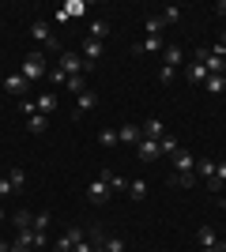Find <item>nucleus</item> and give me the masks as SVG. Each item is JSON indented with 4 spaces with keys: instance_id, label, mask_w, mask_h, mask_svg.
<instances>
[{
    "instance_id": "obj_45",
    "label": "nucleus",
    "mask_w": 226,
    "mask_h": 252,
    "mask_svg": "<svg viewBox=\"0 0 226 252\" xmlns=\"http://www.w3.org/2000/svg\"><path fill=\"white\" fill-rule=\"evenodd\" d=\"M0 222H4V211H0Z\"/></svg>"
},
{
    "instance_id": "obj_43",
    "label": "nucleus",
    "mask_w": 226,
    "mask_h": 252,
    "mask_svg": "<svg viewBox=\"0 0 226 252\" xmlns=\"http://www.w3.org/2000/svg\"><path fill=\"white\" fill-rule=\"evenodd\" d=\"M0 252H11V245H8V241H0Z\"/></svg>"
},
{
    "instance_id": "obj_22",
    "label": "nucleus",
    "mask_w": 226,
    "mask_h": 252,
    "mask_svg": "<svg viewBox=\"0 0 226 252\" xmlns=\"http://www.w3.org/2000/svg\"><path fill=\"white\" fill-rule=\"evenodd\" d=\"M91 38H95V42H106V38H109V23L95 19V23H91Z\"/></svg>"
},
{
    "instance_id": "obj_17",
    "label": "nucleus",
    "mask_w": 226,
    "mask_h": 252,
    "mask_svg": "<svg viewBox=\"0 0 226 252\" xmlns=\"http://www.w3.org/2000/svg\"><path fill=\"white\" fill-rule=\"evenodd\" d=\"M223 185H226V162H215V177L207 181V189H211V192H223Z\"/></svg>"
},
{
    "instance_id": "obj_25",
    "label": "nucleus",
    "mask_w": 226,
    "mask_h": 252,
    "mask_svg": "<svg viewBox=\"0 0 226 252\" xmlns=\"http://www.w3.org/2000/svg\"><path fill=\"white\" fill-rule=\"evenodd\" d=\"M143 27H147L151 38H162V27H166V23H162V15H147V23H143Z\"/></svg>"
},
{
    "instance_id": "obj_10",
    "label": "nucleus",
    "mask_w": 226,
    "mask_h": 252,
    "mask_svg": "<svg viewBox=\"0 0 226 252\" xmlns=\"http://www.w3.org/2000/svg\"><path fill=\"white\" fill-rule=\"evenodd\" d=\"M117 136H121V143H132V147H136V143L143 139V128L129 121V125H121V128H117Z\"/></svg>"
},
{
    "instance_id": "obj_29",
    "label": "nucleus",
    "mask_w": 226,
    "mask_h": 252,
    "mask_svg": "<svg viewBox=\"0 0 226 252\" xmlns=\"http://www.w3.org/2000/svg\"><path fill=\"white\" fill-rule=\"evenodd\" d=\"M11 222H15V230H23V226H34V215H31V211H15V219H11Z\"/></svg>"
},
{
    "instance_id": "obj_31",
    "label": "nucleus",
    "mask_w": 226,
    "mask_h": 252,
    "mask_svg": "<svg viewBox=\"0 0 226 252\" xmlns=\"http://www.w3.org/2000/svg\"><path fill=\"white\" fill-rule=\"evenodd\" d=\"M177 19H181V8H177V4L162 8V23H177Z\"/></svg>"
},
{
    "instance_id": "obj_9",
    "label": "nucleus",
    "mask_w": 226,
    "mask_h": 252,
    "mask_svg": "<svg viewBox=\"0 0 226 252\" xmlns=\"http://www.w3.org/2000/svg\"><path fill=\"white\" fill-rule=\"evenodd\" d=\"M140 128H143V139H155V143H159V139L166 136V125H162L159 117H147V121H143Z\"/></svg>"
},
{
    "instance_id": "obj_8",
    "label": "nucleus",
    "mask_w": 226,
    "mask_h": 252,
    "mask_svg": "<svg viewBox=\"0 0 226 252\" xmlns=\"http://www.w3.org/2000/svg\"><path fill=\"white\" fill-rule=\"evenodd\" d=\"M181 72H185V79H189V83H193V87H200V83H204V79H207V68H204V64H200V61H189V64H185V68H181Z\"/></svg>"
},
{
    "instance_id": "obj_40",
    "label": "nucleus",
    "mask_w": 226,
    "mask_h": 252,
    "mask_svg": "<svg viewBox=\"0 0 226 252\" xmlns=\"http://www.w3.org/2000/svg\"><path fill=\"white\" fill-rule=\"evenodd\" d=\"M200 252H226V241H219V245H211V249H200Z\"/></svg>"
},
{
    "instance_id": "obj_5",
    "label": "nucleus",
    "mask_w": 226,
    "mask_h": 252,
    "mask_svg": "<svg viewBox=\"0 0 226 252\" xmlns=\"http://www.w3.org/2000/svg\"><path fill=\"white\" fill-rule=\"evenodd\" d=\"M196 61H200V64H204V68H207V75H226V61H223V57H219V53L204 49V45L196 49Z\"/></svg>"
},
{
    "instance_id": "obj_39",
    "label": "nucleus",
    "mask_w": 226,
    "mask_h": 252,
    "mask_svg": "<svg viewBox=\"0 0 226 252\" xmlns=\"http://www.w3.org/2000/svg\"><path fill=\"white\" fill-rule=\"evenodd\" d=\"M0 196H11V181L8 177H0Z\"/></svg>"
},
{
    "instance_id": "obj_15",
    "label": "nucleus",
    "mask_w": 226,
    "mask_h": 252,
    "mask_svg": "<svg viewBox=\"0 0 226 252\" xmlns=\"http://www.w3.org/2000/svg\"><path fill=\"white\" fill-rule=\"evenodd\" d=\"M193 173H196V181H211V177H215V162H207V158L200 162V158H196Z\"/></svg>"
},
{
    "instance_id": "obj_27",
    "label": "nucleus",
    "mask_w": 226,
    "mask_h": 252,
    "mask_svg": "<svg viewBox=\"0 0 226 252\" xmlns=\"http://www.w3.org/2000/svg\"><path fill=\"white\" fill-rule=\"evenodd\" d=\"M159 147H162V155H177V151H181V143H177L173 136H162V139H159Z\"/></svg>"
},
{
    "instance_id": "obj_24",
    "label": "nucleus",
    "mask_w": 226,
    "mask_h": 252,
    "mask_svg": "<svg viewBox=\"0 0 226 252\" xmlns=\"http://www.w3.org/2000/svg\"><path fill=\"white\" fill-rule=\"evenodd\" d=\"M65 87H68V91H72L75 98H79V94H83V91H87V75H68V83H65Z\"/></svg>"
},
{
    "instance_id": "obj_30",
    "label": "nucleus",
    "mask_w": 226,
    "mask_h": 252,
    "mask_svg": "<svg viewBox=\"0 0 226 252\" xmlns=\"http://www.w3.org/2000/svg\"><path fill=\"white\" fill-rule=\"evenodd\" d=\"M8 181H11V189H23V185H27V173H23V169L15 166V169L8 173Z\"/></svg>"
},
{
    "instance_id": "obj_1",
    "label": "nucleus",
    "mask_w": 226,
    "mask_h": 252,
    "mask_svg": "<svg viewBox=\"0 0 226 252\" xmlns=\"http://www.w3.org/2000/svg\"><path fill=\"white\" fill-rule=\"evenodd\" d=\"M109 177H113V169H102V173H98V177H95V181H91V185L83 189L91 203H98V207H102V203L109 200V192H113V189H109Z\"/></svg>"
},
{
    "instance_id": "obj_20",
    "label": "nucleus",
    "mask_w": 226,
    "mask_h": 252,
    "mask_svg": "<svg viewBox=\"0 0 226 252\" xmlns=\"http://www.w3.org/2000/svg\"><path fill=\"white\" fill-rule=\"evenodd\" d=\"M170 185H173V189H193L196 173H170Z\"/></svg>"
},
{
    "instance_id": "obj_11",
    "label": "nucleus",
    "mask_w": 226,
    "mask_h": 252,
    "mask_svg": "<svg viewBox=\"0 0 226 252\" xmlns=\"http://www.w3.org/2000/svg\"><path fill=\"white\" fill-rule=\"evenodd\" d=\"M98 105V94L95 91H83V94L75 98V117H83V113H91V109H95Z\"/></svg>"
},
{
    "instance_id": "obj_28",
    "label": "nucleus",
    "mask_w": 226,
    "mask_h": 252,
    "mask_svg": "<svg viewBox=\"0 0 226 252\" xmlns=\"http://www.w3.org/2000/svg\"><path fill=\"white\" fill-rule=\"evenodd\" d=\"M129 196L132 200H143V196H147V185H143V181H129Z\"/></svg>"
},
{
    "instance_id": "obj_14",
    "label": "nucleus",
    "mask_w": 226,
    "mask_h": 252,
    "mask_svg": "<svg viewBox=\"0 0 226 252\" xmlns=\"http://www.w3.org/2000/svg\"><path fill=\"white\" fill-rule=\"evenodd\" d=\"M4 87H8L11 94H27V87H31V83H27L23 72H19V75H4Z\"/></svg>"
},
{
    "instance_id": "obj_32",
    "label": "nucleus",
    "mask_w": 226,
    "mask_h": 252,
    "mask_svg": "<svg viewBox=\"0 0 226 252\" xmlns=\"http://www.w3.org/2000/svg\"><path fill=\"white\" fill-rule=\"evenodd\" d=\"M49 222H53V219L42 211V215H34V226H31V230H34V233H45V226H49Z\"/></svg>"
},
{
    "instance_id": "obj_37",
    "label": "nucleus",
    "mask_w": 226,
    "mask_h": 252,
    "mask_svg": "<svg viewBox=\"0 0 226 252\" xmlns=\"http://www.w3.org/2000/svg\"><path fill=\"white\" fill-rule=\"evenodd\" d=\"M170 79H173V68H166V64H162V68H159V83H170Z\"/></svg>"
},
{
    "instance_id": "obj_7",
    "label": "nucleus",
    "mask_w": 226,
    "mask_h": 252,
    "mask_svg": "<svg viewBox=\"0 0 226 252\" xmlns=\"http://www.w3.org/2000/svg\"><path fill=\"white\" fill-rule=\"evenodd\" d=\"M136 155H140V162H155V158H162V147L155 139H140V143H136Z\"/></svg>"
},
{
    "instance_id": "obj_13",
    "label": "nucleus",
    "mask_w": 226,
    "mask_h": 252,
    "mask_svg": "<svg viewBox=\"0 0 226 252\" xmlns=\"http://www.w3.org/2000/svg\"><path fill=\"white\" fill-rule=\"evenodd\" d=\"M193 166H196V158L189 155V151H177V155H173V169H177V173H193Z\"/></svg>"
},
{
    "instance_id": "obj_16",
    "label": "nucleus",
    "mask_w": 226,
    "mask_h": 252,
    "mask_svg": "<svg viewBox=\"0 0 226 252\" xmlns=\"http://www.w3.org/2000/svg\"><path fill=\"white\" fill-rule=\"evenodd\" d=\"M34 109L42 117H53V109H57V98L53 94H42V98H34Z\"/></svg>"
},
{
    "instance_id": "obj_44",
    "label": "nucleus",
    "mask_w": 226,
    "mask_h": 252,
    "mask_svg": "<svg viewBox=\"0 0 226 252\" xmlns=\"http://www.w3.org/2000/svg\"><path fill=\"white\" fill-rule=\"evenodd\" d=\"M0 87H4V75H0Z\"/></svg>"
},
{
    "instance_id": "obj_41",
    "label": "nucleus",
    "mask_w": 226,
    "mask_h": 252,
    "mask_svg": "<svg viewBox=\"0 0 226 252\" xmlns=\"http://www.w3.org/2000/svg\"><path fill=\"white\" fill-rule=\"evenodd\" d=\"M11 252H31V245H19V241H11Z\"/></svg>"
},
{
    "instance_id": "obj_18",
    "label": "nucleus",
    "mask_w": 226,
    "mask_h": 252,
    "mask_svg": "<svg viewBox=\"0 0 226 252\" xmlns=\"http://www.w3.org/2000/svg\"><path fill=\"white\" fill-rule=\"evenodd\" d=\"M162 49H166V42H162V38H151V34L136 45V53H162Z\"/></svg>"
},
{
    "instance_id": "obj_23",
    "label": "nucleus",
    "mask_w": 226,
    "mask_h": 252,
    "mask_svg": "<svg viewBox=\"0 0 226 252\" xmlns=\"http://www.w3.org/2000/svg\"><path fill=\"white\" fill-rule=\"evenodd\" d=\"M45 125H49V117H42V113H34V117H27V128H31L34 136H42V132H45Z\"/></svg>"
},
{
    "instance_id": "obj_19",
    "label": "nucleus",
    "mask_w": 226,
    "mask_h": 252,
    "mask_svg": "<svg viewBox=\"0 0 226 252\" xmlns=\"http://www.w3.org/2000/svg\"><path fill=\"white\" fill-rule=\"evenodd\" d=\"M204 91H207V94H223V91H226V75H207Z\"/></svg>"
},
{
    "instance_id": "obj_42",
    "label": "nucleus",
    "mask_w": 226,
    "mask_h": 252,
    "mask_svg": "<svg viewBox=\"0 0 226 252\" xmlns=\"http://www.w3.org/2000/svg\"><path fill=\"white\" fill-rule=\"evenodd\" d=\"M215 15H226V0H219V4H215Z\"/></svg>"
},
{
    "instance_id": "obj_35",
    "label": "nucleus",
    "mask_w": 226,
    "mask_h": 252,
    "mask_svg": "<svg viewBox=\"0 0 226 252\" xmlns=\"http://www.w3.org/2000/svg\"><path fill=\"white\" fill-rule=\"evenodd\" d=\"M45 75H49V79H53V83H68V75L61 72V68H49V72H45Z\"/></svg>"
},
{
    "instance_id": "obj_33",
    "label": "nucleus",
    "mask_w": 226,
    "mask_h": 252,
    "mask_svg": "<svg viewBox=\"0 0 226 252\" xmlns=\"http://www.w3.org/2000/svg\"><path fill=\"white\" fill-rule=\"evenodd\" d=\"M109 189L113 192H129V181L121 177V173H113V177H109Z\"/></svg>"
},
{
    "instance_id": "obj_6",
    "label": "nucleus",
    "mask_w": 226,
    "mask_h": 252,
    "mask_svg": "<svg viewBox=\"0 0 226 252\" xmlns=\"http://www.w3.org/2000/svg\"><path fill=\"white\" fill-rule=\"evenodd\" d=\"M79 57H83L87 68H95V64L102 61V42H95V38H83V53H79Z\"/></svg>"
},
{
    "instance_id": "obj_46",
    "label": "nucleus",
    "mask_w": 226,
    "mask_h": 252,
    "mask_svg": "<svg viewBox=\"0 0 226 252\" xmlns=\"http://www.w3.org/2000/svg\"><path fill=\"white\" fill-rule=\"evenodd\" d=\"M223 192H226V185H223Z\"/></svg>"
},
{
    "instance_id": "obj_21",
    "label": "nucleus",
    "mask_w": 226,
    "mask_h": 252,
    "mask_svg": "<svg viewBox=\"0 0 226 252\" xmlns=\"http://www.w3.org/2000/svg\"><path fill=\"white\" fill-rule=\"evenodd\" d=\"M196 241H200V249H211V245H219V237H215V230H211V226H200Z\"/></svg>"
},
{
    "instance_id": "obj_2",
    "label": "nucleus",
    "mask_w": 226,
    "mask_h": 252,
    "mask_svg": "<svg viewBox=\"0 0 226 252\" xmlns=\"http://www.w3.org/2000/svg\"><path fill=\"white\" fill-rule=\"evenodd\" d=\"M31 38H34V42H42L45 49H53L57 57L65 53V49H61V42H57V38H53V27H49V23H45V19H34V23H31Z\"/></svg>"
},
{
    "instance_id": "obj_34",
    "label": "nucleus",
    "mask_w": 226,
    "mask_h": 252,
    "mask_svg": "<svg viewBox=\"0 0 226 252\" xmlns=\"http://www.w3.org/2000/svg\"><path fill=\"white\" fill-rule=\"evenodd\" d=\"M68 19H72V15H83V11H87V4H79V0H72V4H68Z\"/></svg>"
},
{
    "instance_id": "obj_36",
    "label": "nucleus",
    "mask_w": 226,
    "mask_h": 252,
    "mask_svg": "<svg viewBox=\"0 0 226 252\" xmlns=\"http://www.w3.org/2000/svg\"><path fill=\"white\" fill-rule=\"evenodd\" d=\"M72 252H95V245L83 237V241H75V245H72Z\"/></svg>"
},
{
    "instance_id": "obj_26",
    "label": "nucleus",
    "mask_w": 226,
    "mask_h": 252,
    "mask_svg": "<svg viewBox=\"0 0 226 252\" xmlns=\"http://www.w3.org/2000/svg\"><path fill=\"white\" fill-rule=\"evenodd\" d=\"M98 143H102V147H117L121 136L113 132V128H102V132H98Z\"/></svg>"
},
{
    "instance_id": "obj_38",
    "label": "nucleus",
    "mask_w": 226,
    "mask_h": 252,
    "mask_svg": "<svg viewBox=\"0 0 226 252\" xmlns=\"http://www.w3.org/2000/svg\"><path fill=\"white\" fill-rule=\"evenodd\" d=\"M19 109H23V117H34V113H38V109H34V102H27V98L19 102Z\"/></svg>"
},
{
    "instance_id": "obj_4",
    "label": "nucleus",
    "mask_w": 226,
    "mask_h": 252,
    "mask_svg": "<svg viewBox=\"0 0 226 252\" xmlns=\"http://www.w3.org/2000/svg\"><path fill=\"white\" fill-rule=\"evenodd\" d=\"M57 68H61L65 75H87V64H83V57H79V53H72V49H65V53H61Z\"/></svg>"
},
{
    "instance_id": "obj_3",
    "label": "nucleus",
    "mask_w": 226,
    "mask_h": 252,
    "mask_svg": "<svg viewBox=\"0 0 226 252\" xmlns=\"http://www.w3.org/2000/svg\"><path fill=\"white\" fill-rule=\"evenodd\" d=\"M45 61H42V53H31V57H23V79L27 83H34V79H45Z\"/></svg>"
},
{
    "instance_id": "obj_12",
    "label": "nucleus",
    "mask_w": 226,
    "mask_h": 252,
    "mask_svg": "<svg viewBox=\"0 0 226 252\" xmlns=\"http://www.w3.org/2000/svg\"><path fill=\"white\" fill-rule=\"evenodd\" d=\"M162 57H166V68H173V72H177V68L185 64V53H181V45H166V49H162Z\"/></svg>"
}]
</instances>
